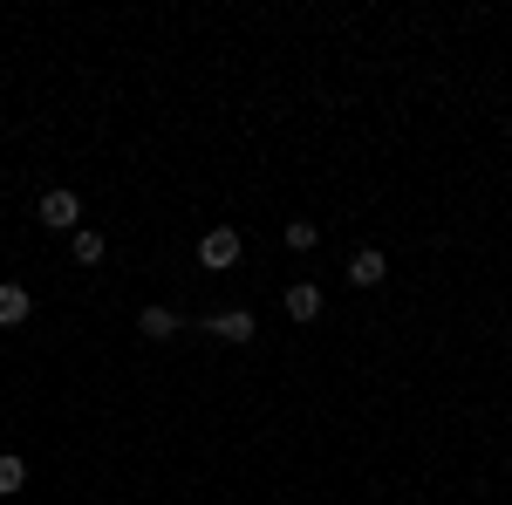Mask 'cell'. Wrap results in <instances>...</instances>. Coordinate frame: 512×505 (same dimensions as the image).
I'll return each mask as SVG.
<instances>
[{
	"mask_svg": "<svg viewBox=\"0 0 512 505\" xmlns=\"http://www.w3.org/2000/svg\"><path fill=\"white\" fill-rule=\"evenodd\" d=\"M69 239H76V260H82V267H96V260L110 253V246H103V233H89V226H82V233H69Z\"/></svg>",
	"mask_w": 512,
	"mask_h": 505,
	"instance_id": "8",
	"label": "cell"
},
{
	"mask_svg": "<svg viewBox=\"0 0 512 505\" xmlns=\"http://www.w3.org/2000/svg\"><path fill=\"white\" fill-rule=\"evenodd\" d=\"M315 314H321V287L294 280V287H287V321H315Z\"/></svg>",
	"mask_w": 512,
	"mask_h": 505,
	"instance_id": "6",
	"label": "cell"
},
{
	"mask_svg": "<svg viewBox=\"0 0 512 505\" xmlns=\"http://www.w3.org/2000/svg\"><path fill=\"white\" fill-rule=\"evenodd\" d=\"M28 314H35V294L21 280H0V328H21Z\"/></svg>",
	"mask_w": 512,
	"mask_h": 505,
	"instance_id": "4",
	"label": "cell"
},
{
	"mask_svg": "<svg viewBox=\"0 0 512 505\" xmlns=\"http://www.w3.org/2000/svg\"><path fill=\"white\" fill-rule=\"evenodd\" d=\"M35 219H41V226H55V233H82V198L76 192H41Z\"/></svg>",
	"mask_w": 512,
	"mask_h": 505,
	"instance_id": "1",
	"label": "cell"
},
{
	"mask_svg": "<svg viewBox=\"0 0 512 505\" xmlns=\"http://www.w3.org/2000/svg\"><path fill=\"white\" fill-rule=\"evenodd\" d=\"M253 328H260V321H253L246 308H219L212 321H205V335H212V342H239V349L253 342Z\"/></svg>",
	"mask_w": 512,
	"mask_h": 505,
	"instance_id": "3",
	"label": "cell"
},
{
	"mask_svg": "<svg viewBox=\"0 0 512 505\" xmlns=\"http://www.w3.org/2000/svg\"><path fill=\"white\" fill-rule=\"evenodd\" d=\"M137 335H144V342H171V335H178V314L171 308H144L137 314Z\"/></svg>",
	"mask_w": 512,
	"mask_h": 505,
	"instance_id": "7",
	"label": "cell"
},
{
	"mask_svg": "<svg viewBox=\"0 0 512 505\" xmlns=\"http://www.w3.org/2000/svg\"><path fill=\"white\" fill-rule=\"evenodd\" d=\"M383 280H390V260H383L376 246H362L349 260V287H383Z\"/></svg>",
	"mask_w": 512,
	"mask_h": 505,
	"instance_id": "5",
	"label": "cell"
},
{
	"mask_svg": "<svg viewBox=\"0 0 512 505\" xmlns=\"http://www.w3.org/2000/svg\"><path fill=\"white\" fill-rule=\"evenodd\" d=\"M198 260H205V267H212V273L239 267V233H233V226H212V233L198 239Z\"/></svg>",
	"mask_w": 512,
	"mask_h": 505,
	"instance_id": "2",
	"label": "cell"
},
{
	"mask_svg": "<svg viewBox=\"0 0 512 505\" xmlns=\"http://www.w3.org/2000/svg\"><path fill=\"white\" fill-rule=\"evenodd\" d=\"M21 485H28V465L7 451V458H0V499H7V492H21Z\"/></svg>",
	"mask_w": 512,
	"mask_h": 505,
	"instance_id": "9",
	"label": "cell"
},
{
	"mask_svg": "<svg viewBox=\"0 0 512 505\" xmlns=\"http://www.w3.org/2000/svg\"><path fill=\"white\" fill-rule=\"evenodd\" d=\"M315 239H321V226H315V219H287V246H294V253H308Z\"/></svg>",
	"mask_w": 512,
	"mask_h": 505,
	"instance_id": "10",
	"label": "cell"
}]
</instances>
